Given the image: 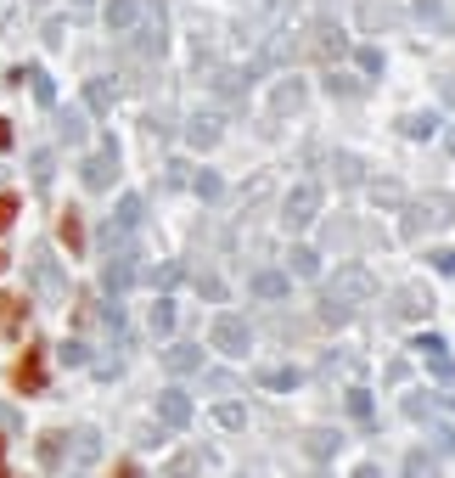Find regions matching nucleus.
<instances>
[{"instance_id": "9", "label": "nucleus", "mask_w": 455, "mask_h": 478, "mask_svg": "<svg viewBox=\"0 0 455 478\" xmlns=\"http://www.w3.org/2000/svg\"><path fill=\"white\" fill-rule=\"evenodd\" d=\"M17 214H23V203H17V192H0V231H12Z\"/></svg>"}, {"instance_id": "3", "label": "nucleus", "mask_w": 455, "mask_h": 478, "mask_svg": "<svg viewBox=\"0 0 455 478\" xmlns=\"http://www.w3.org/2000/svg\"><path fill=\"white\" fill-rule=\"evenodd\" d=\"M118 175V152L113 147H96L90 158H85V186H107Z\"/></svg>"}, {"instance_id": "6", "label": "nucleus", "mask_w": 455, "mask_h": 478, "mask_svg": "<svg viewBox=\"0 0 455 478\" xmlns=\"http://www.w3.org/2000/svg\"><path fill=\"white\" fill-rule=\"evenodd\" d=\"M141 17V0H107V29H130Z\"/></svg>"}, {"instance_id": "10", "label": "nucleus", "mask_w": 455, "mask_h": 478, "mask_svg": "<svg viewBox=\"0 0 455 478\" xmlns=\"http://www.w3.org/2000/svg\"><path fill=\"white\" fill-rule=\"evenodd\" d=\"M85 135V113L79 108H62V141H79Z\"/></svg>"}, {"instance_id": "15", "label": "nucleus", "mask_w": 455, "mask_h": 478, "mask_svg": "<svg viewBox=\"0 0 455 478\" xmlns=\"http://www.w3.org/2000/svg\"><path fill=\"white\" fill-rule=\"evenodd\" d=\"M12 147V118H0V152Z\"/></svg>"}, {"instance_id": "14", "label": "nucleus", "mask_w": 455, "mask_h": 478, "mask_svg": "<svg viewBox=\"0 0 455 478\" xmlns=\"http://www.w3.org/2000/svg\"><path fill=\"white\" fill-rule=\"evenodd\" d=\"M34 180H39V186L51 180V152H34Z\"/></svg>"}, {"instance_id": "13", "label": "nucleus", "mask_w": 455, "mask_h": 478, "mask_svg": "<svg viewBox=\"0 0 455 478\" xmlns=\"http://www.w3.org/2000/svg\"><path fill=\"white\" fill-rule=\"evenodd\" d=\"M192 141H197V147H209V141H214V118H197L192 124Z\"/></svg>"}, {"instance_id": "17", "label": "nucleus", "mask_w": 455, "mask_h": 478, "mask_svg": "<svg viewBox=\"0 0 455 478\" xmlns=\"http://www.w3.org/2000/svg\"><path fill=\"white\" fill-rule=\"evenodd\" d=\"M6 265H12V254H6V248H0V276H6Z\"/></svg>"}, {"instance_id": "8", "label": "nucleus", "mask_w": 455, "mask_h": 478, "mask_svg": "<svg viewBox=\"0 0 455 478\" xmlns=\"http://www.w3.org/2000/svg\"><path fill=\"white\" fill-rule=\"evenodd\" d=\"M85 108H96V113H107V108H113V91L101 85V79H90V85H85Z\"/></svg>"}, {"instance_id": "11", "label": "nucleus", "mask_w": 455, "mask_h": 478, "mask_svg": "<svg viewBox=\"0 0 455 478\" xmlns=\"http://www.w3.org/2000/svg\"><path fill=\"white\" fill-rule=\"evenodd\" d=\"M309 209H315V186H304V192L293 197V220L304 225V220H309Z\"/></svg>"}, {"instance_id": "4", "label": "nucleus", "mask_w": 455, "mask_h": 478, "mask_svg": "<svg viewBox=\"0 0 455 478\" xmlns=\"http://www.w3.org/2000/svg\"><path fill=\"white\" fill-rule=\"evenodd\" d=\"M34 287H39L46 299H62V276H56L51 259H34Z\"/></svg>"}, {"instance_id": "1", "label": "nucleus", "mask_w": 455, "mask_h": 478, "mask_svg": "<svg viewBox=\"0 0 455 478\" xmlns=\"http://www.w3.org/2000/svg\"><path fill=\"white\" fill-rule=\"evenodd\" d=\"M12 388L17 394H39V388H46V343H29L23 349V361L12 366Z\"/></svg>"}, {"instance_id": "7", "label": "nucleus", "mask_w": 455, "mask_h": 478, "mask_svg": "<svg viewBox=\"0 0 455 478\" xmlns=\"http://www.w3.org/2000/svg\"><path fill=\"white\" fill-rule=\"evenodd\" d=\"M23 79L34 85V101H39V108H51V101H56V85H51L46 68H23Z\"/></svg>"}, {"instance_id": "12", "label": "nucleus", "mask_w": 455, "mask_h": 478, "mask_svg": "<svg viewBox=\"0 0 455 478\" xmlns=\"http://www.w3.org/2000/svg\"><path fill=\"white\" fill-rule=\"evenodd\" d=\"M56 456H62V433H46V439H39V462L56 467Z\"/></svg>"}, {"instance_id": "18", "label": "nucleus", "mask_w": 455, "mask_h": 478, "mask_svg": "<svg viewBox=\"0 0 455 478\" xmlns=\"http://www.w3.org/2000/svg\"><path fill=\"white\" fill-rule=\"evenodd\" d=\"M68 6H73V12H90V0H68Z\"/></svg>"}, {"instance_id": "5", "label": "nucleus", "mask_w": 455, "mask_h": 478, "mask_svg": "<svg viewBox=\"0 0 455 478\" xmlns=\"http://www.w3.org/2000/svg\"><path fill=\"white\" fill-rule=\"evenodd\" d=\"M62 242H68V254H85V225H79V209H62Z\"/></svg>"}, {"instance_id": "16", "label": "nucleus", "mask_w": 455, "mask_h": 478, "mask_svg": "<svg viewBox=\"0 0 455 478\" xmlns=\"http://www.w3.org/2000/svg\"><path fill=\"white\" fill-rule=\"evenodd\" d=\"M113 478H141V473H135V467H118V473H113Z\"/></svg>"}, {"instance_id": "19", "label": "nucleus", "mask_w": 455, "mask_h": 478, "mask_svg": "<svg viewBox=\"0 0 455 478\" xmlns=\"http://www.w3.org/2000/svg\"><path fill=\"white\" fill-rule=\"evenodd\" d=\"M0 450H6V445H0ZM0 478H12V473H6V462H0Z\"/></svg>"}, {"instance_id": "2", "label": "nucleus", "mask_w": 455, "mask_h": 478, "mask_svg": "<svg viewBox=\"0 0 455 478\" xmlns=\"http://www.w3.org/2000/svg\"><path fill=\"white\" fill-rule=\"evenodd\" d=\"M29 326V299L23 293H0V338H17Z\"/></svg>"}]
</instances>
